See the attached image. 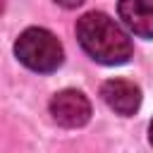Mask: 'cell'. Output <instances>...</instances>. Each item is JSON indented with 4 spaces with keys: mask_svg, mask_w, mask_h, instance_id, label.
<instances>
[{
    "mask_svg": "<svg viewBox=\"0 0 153 153\" xmlns=\"http://www.w3.org/2000/svg\"><path fill=\"white\" fill-rule=\"evenodd\" d=\"M76 38L86 55L100 65H124L131 57L129 36L103 12H86L76 22Z\"/></svg>",
    "mask_w": 153,
    "mask_h": 153,
    "instance_id": "6da1fadb",
    "label": "cell"
},
{
    "mask_svg": "<svg viewBox=\"0 0 153 153\" xmlns=\"http://www.w3.org/2000/svg\"><path fill=\"white\" fill-rule=\"evenodd\" d=\"M14 55L24 67H29L31 72H38V74L55 72L65 60V50H62V43L57 41V36L41 26H31L19 33V38L14 43Z\"/></svg>",
    "mask_w": 153,
    "mask_h": 153,
    "instance_id": "7a4b0ae2",
    "label": "cell"
},
{
    "mask_svg": "<svg viewBox=\"0 0 153 153\" xmlns=\"http://www.w3.org/2000/svg\"><path fill=\"white\" fill-rule=\"evenodd\" d=\"M50 115L60 127H67V129L84 127L91 120V103L81 91L65 88L50 98Z\"/></svg>",
    "mask_w": 153,
    "mask_h": 153,
    "instance_id": "3957f363",
    "label": "cell"
},
{
    "mask_svg": "<svg viewBox=\"0 0 153 153\" xmlns=\"http://www.w3.org/2000/svg\"><path fill=\"white\" fill-rule=\"evenodd\" d=\"M100 96L117 115H134L141 105V88L129 79H108L100 88Z\"/></svg>",
    "mask_w": 153,
    "mask_h": 153,
    "instance_id": "277c9868",
    "label": "cell"
},
{
    "mask_svg": "<svg viewBox=\"0 0 153 153\" xmlns=\"http://www.w3.org/2000/svg\"><path fill=\"white\" fill-rule=\"evenodd\" d=\"M117 14L134 36L153 38V0H120Z\"/></svg>",
    "mask_w": 153,
    "mask_h": 153,
    "instance_id": "5b68a950",
    "label": "cell"
},
{
    "mask_svg": "<svg viewBox=\"0 0 153 153\" xmlns=\"http://www.w3.org/2000/svg\"><path fill=\"white\" fill-rule=\"evenodd\" d=\"M57 5H62V7H67V10H72V7H79L84 0H55Z\"/></svg>",
    "mask_w": 153,
    "mask_h": 153,
    "instance_id": "8992f818",
    "label": "cell"
},
{
    "mask_svg": "<svg viewBox=\"0 0 153 153\" xmlns=\"http://www.w3.org/2000/svg\"><path fill=\"white\" fill-rule=\"evenodd\" d=\"M5 5H7V0H0V14L5 12Z\"/></svg>",
    "mask_w": 153,
    "mask_h": 153,
    "instance_id": "52a82bcc",
    "label": "cell"
},
{
    "mask_svg": "<svg viewBox=\"0 0 153 153\" xmlns=\"http://www.w3.org/2000/svg\"><path fill=\"white\" fill-rule=\"evenodd\" d=\"M148 136H151V143H153V122H151V127H148Z\"/></svg>",
    "mask_w": 153,
    "mask_h": 153,
    "instance_id": "ba28073f",
    "label": "cell"
}]
</instances>
